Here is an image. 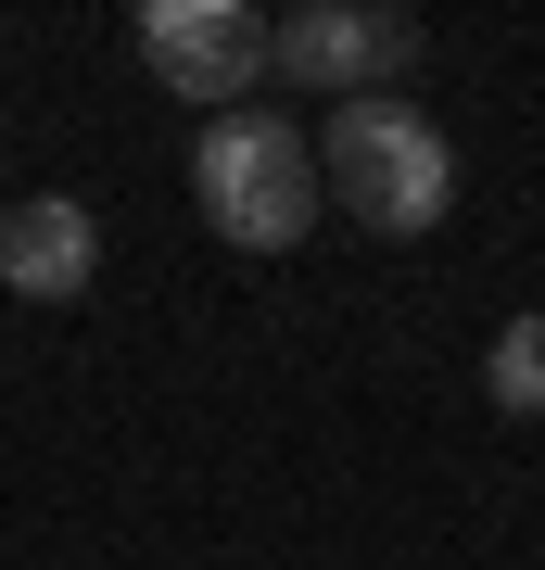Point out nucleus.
Segmentation results:
<instances>
[{"instance_id": "1", "label": "nucleus", "mask_w": 545, "mask_h": 570, "mask_svg": "<svg viewBox=\"0 0 545 570\" xmlns=\"http://www.w3.org/2000/svg\"><path fill=\"white\" fill-rule=\"evenodd\" d=\"M318 178H330V204H356L381 242H419V228H445V204H457V153H445V127L419 102H343L330 140H318Z\"/></svg>"}, {"instance_id": "2", "label": "nucleus", "mask_w": 545, "mask_h": 570, "mask_svg": "<svg viewBox=\"0 0 545 570\" xmlns=\"http://www.w3.org/2000/svg\"><path fill=\"white\" fill-rule=\"evenodd\" d=\"M191 190H203V228L216 242H242V254H292L304 242V216H318V153H304V127L292 115H216L191 140Z\"/></svg>"}, {"instance_id": "3", "label": "nucleus", "mask_w": 545, "mask_h": 570, "mask_svg": "<svg viewBox=\"0 0 545 570\" xmlns=\"http://www.w3.org/2000/svg\"><path fill=\"white\" fill-rule=\"evenodd\" d=\"M140 63L178 89V102H228L242 115V89L280 63V26H266L254 0H153L140 13Z\"/></svg>"}, {"instance_id": "4", "label": "nucleus", "mask_w": 545, "mask_h": 570, "mask_svg": "<svg viewBox=\"0 0 545 570\" xmlns=\"http://www.w3.org/2000/svg\"><path fill=\"white\" fill-rule=\"evenodd\" d=\"M406 63H419V26L368 13V0H304V13L280 26V77L318 89V102H381Z\"/></svg>"}, {"instance_id": "5", "label": "nucleus", "mask_w": 545, "mask_h": 570, "mask_svg": "<svg viewBox=\"0 0 545 570\" xmlns=\"http://www.w3.org/2000/svg\"><path fill=\"white\" fill-rule=\"evenodd\" d=\"M101 279V216L77 190H26V204H0V292H26V305H77Z\"/></svg>"}, {"instance_id": "6", "label": "nucleus", "mask_w": 545, "mask_h": 570, "mask_svg": "<svg viewBox=\"0 0 545 570\" xmlns=\"http://www.w3.org/2000/svg\"><path fill=\"white\" fill-rule=\"evenodd\" d=\"M483 393L507 419H545V317H507L495 330V355H483Z\"/></svg>"}]
</instances>
